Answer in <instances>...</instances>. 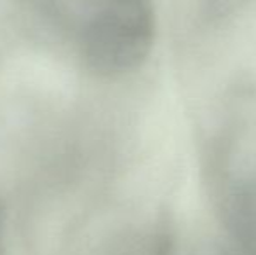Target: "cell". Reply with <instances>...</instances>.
Here are the masks:
<instances>
[{
	"mask_svg": "<svg viewBox=\"0 0 256 255\" xmlns=\"http://www.w3.org/2000/svg\"><path fill=\"white\" fill-rule=\"evenodd\" d=\"M2 229H4V210L0 206V241H2Z\"/></svg>",
	"mask_w": 256,
	"mask_h": 255,
	"instance_id": "obj_2",
	"label": "cell"
},
{
	"mask_svg": "<svg viewBox=\"0 0 256 255\" xmlns=\"http://www.w3.org/2000/svg\"><path fill=\"white\" fill-rule=\"evenodd\" d=\"M155 34L152 0H102L86 20L82 58L103 77L131 74L150 56Z\"/></svg>",
	"mask_w": 256,
	"mask_h": 255,
	"instance_id": "obj_1",
	"label": "cell"
}]
</instances>
